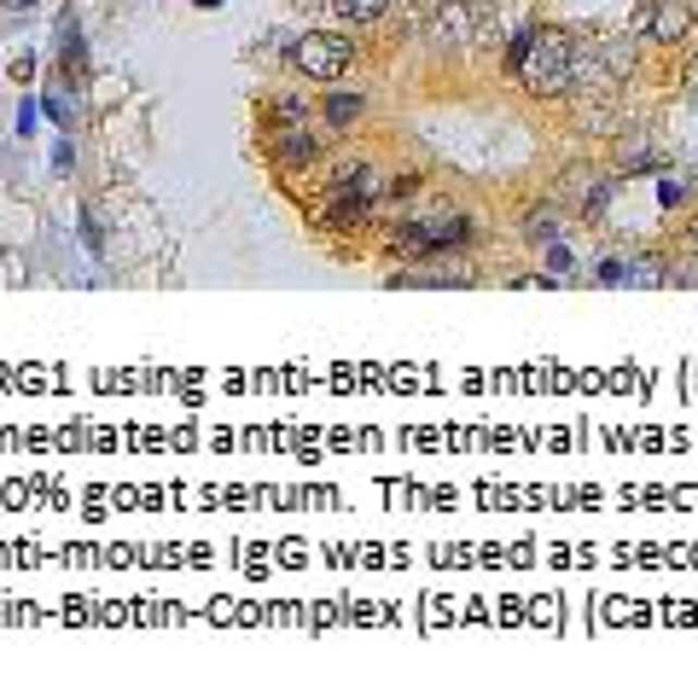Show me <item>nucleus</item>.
I'll return each instance as SVG.
<instances>
[{
	"instance_id": "nucleus-1",
	"label": "nucleus",
	"mask_w": 698,
	"mask_h": 698,
	"mask_svg": "<svg viewBox=\"0 0 698 698\" xmlns=\"http://www.w3.org/2000/svg\"><path fill=\"white\" fill-rule=\"evenodd\" d=\"M506 64L548 99L576 94V41L565 29H518L513 47H506Z\"/></svg>"
},
{
	"instance_id": "nucleus-2",
	"label": "nucleus",
	"mask_w": 698,
	"mask_h": 698,
	"mask_svg": "<svg viewBox=\"0 0 698 698\" xmlns=\"http://www.w3.org/2000/svg\"><path fill=\"white\" fill-rule=\"evenodd\" d=\"M472 221L466 216H425V221H402L396 228V250H407V257H431V250H454L466 245Z\"/></svg>"
},
{
	"instance_id": "nucleus-3",
	"label": "nucleus",
	"mask_w": 698,
	"mask_h": 698,
	"mask_svg": "<svg viewBox=\"0 0 698 698\" xmlns=\"http://www.w3.org/2000/svg\"><path fill=\"white\" fill-rule=\"evenodd\" d=\"M292 59H297V71H303V76H315V82H338V76L350 71L355 47H350V36L315 29V36H303V41L292 47Z\"/></svg>"
},
{
	"instance_id": "nucleus-4",
	"label": "nucleus",
	"mask_w": 698,
	"mask_h": 698,
	"mask_svg": "<svg viewBox=\"0 0 698 698\" xmlns=\"http://www.w3.org/2000/svg\"><path fill=\"white\" fill-rule=\"evenodd\" d=\"M268 151H274V163H285V169L315 163L320 140L309 134V117H297V123H268Z\"/></svg>"
},
{
	"instance_id": "nucleus-5",
	"label": "nucleus",
	"mask_w": 698,
	"mask_h": 698,
	"mask_svg": "<svg viewBox=\"0 0 698 698\" xmlns=\"http://www.w3.org/2000/svg\"><path fill=\"white\" fill-rule=\"evenodd\" d=\"M640 29H646L652 41L670 47V41H681V36L693 29V12L681 7V0H640Z\"/></svg>"
},
{
	"instance_id": "nucleus-6",
	"label": "nucleus",
	"mask_w": 698,
	"mask_h": 698,
	"mask_svg": "<svg viewBox=\"0 0 698 698\" xmlns=\"http://www.w3.org/2000/svg\"><path fill=\"white\" fill-rule=\"evenodd\" d=\"M332 12L344 24H379L384 12H390V0H332Z\"/></svg>"
},
{
	"instance_id": "nucleus-7",
	"label": "nucleus",
	"mask_w": 698,
	"mask_h": 698,
	"mask_svg": "<svg viewBox=\"0 0 698 698\" xmlns=\"http://www.w3.org/2000/svg\"><path fill=\"white\" fill-rule=\"evenodd\" d=\"M663 274H670L663 257H628L623 262V285H663Z\"/></svg>"
},
{
	"instance_id": "nucleus-8",
	"label": "nucleus",
	"mask_w": 698,
	"mask_h": 698,
	"mask_svg": "<svg viewBox=\"0 0 698 698\" xmlns=\"http://www.w3.org/2000/svg\"><path fill=\"white\" fill-rule=\"evenodd\" d=\"M362 106H367L362 94H332V99H327V117H332V128H350L355 117H362Z\"/></svg>"
},
{
	"instance_id": "nucleus-9",
	"label": "nucleus",
	"mask_w": 698,
	"mask_h": 698,
	"mask_svg": "<svg viewBox=\"0 0 698 698\" xmlns=\"http://www.w3.org/2000/svg\"><path fill=\"white\" fill-rule=\"evenodd\" d=\"M681 198H687V181H681V175H663V181H658V204H681Z\"/></svg>"
},
{
	"instance_id": "nucleus-10",
	"label": "nucleus",
	"mask_w": 698,
	"mask_h": 698,
	"mask_svg": "<svg viewBox=\"0 0 698 698\" xmlns=\"http://www.w3.org/2000/svg\"><path fill=\"white\" fill-rule=\"evenodd\" d=\"M524 240H541V245H553L559 233H553V216H530V228H524Z\"/></svg>"
},
{
	"instance_id": "nucleus-11",
	"label": "nucleus",
	"mask_w": 698,
	"mask_h": 698,
	"mask_svg": "<svg viewBox=\"0 0 698 698\" xmlns=\"http://www.w3.org/2000/svg\"><path fill=\"white\" fill-rule=\"evenodd\" d=\"M82 240H88V250H94V257L106 250V240H99V221H94L88 210H82Z\"/></svg>"
},
{
	"instance_id": "nucleus-12",
	"label": "nucleus",
	"mask_w": 698,
	"mask_h": 698,
	"mask_svg": "<svg viewBox=\"0 0 698 698\" xmlns=\"http://www.w3.org/2000/svg\"><path fill=\"white\" fill-rule=\"evenodd\" d=\"M565 268H571V250L553 245V250H548V274H565Z\"/></svg>"
},
{
	"instance_id": "nucleus-13",
	"label": "nucleus",
	"mask_w": 698,
	"mask_h": 698,
	"mask_svg": "<svg viewBox=\"0 0 698 698\" xmlns=\"http://www.w3.org/2000/svg\"><path fill=\"white\" fill-rule=\"evenodd\" d=\"M29 128H36V99H24V106H19V134H24V140H29Z\"/></svg>"
},
{
	"instance_id": "nucleus-14",
	"label": "nucleus",
	"mask_w": 698,
	"mask_h": 698,
	"mask_svg": "<svg viewBox=\"0 0 698 698\" xmlns=\"http://www.w3.org/2000/svg\"><path fill=\"white\" fill-rule=\"evenodd\" d=\"M600 285H623V262H617V257L600 262Z\"/></svg>"
},
{
	"instance_id": "nucleus-15",
	"label": "nucleus",
	"mask_w": 698,
	"mask_h": 698,
	"mask_svg": "<svg viewBox=\"0 0 698 698\" xmlns=\"http://www.w3.org/2000/svg\"><path fill=\"white\" fill-rule=\"evenodd\" d=\"M29 7H36V0H7V12H29Z\"/></svg>"
},
{
	"instance_id": "nucleus-16",
	"label": "nucleus",
	"mask_w": 698,
	"mask_h": 698,
	"mask_svg": "<svg viewBox=\"0 0 698 698\" xmlns=\"http://www.w3.org/2000/svg\"><path fill=\"white\" fill-rule=\"evenodd\" d=\"M193 7H210V12H216V7H221V0H193Z\"/></svg>"
},
{
	"instance_id": "nucleus-17",
	"label": "nucleus",
	"mask_w": 698,
	"mask_h": 698,
	"mask_svg": "<svg viewBox=\"0 0 698 698\" xmlns=\"http://www.w3.org/2000/svg\"><path fill=\"white\" fill-rule=\"evenodd\" d=\"M687 82H693V88H698V64H693V71H687Z\"/></svg>"
},
{
	"instance_id": "nucleus-18",
	"label": "nucleus",
	"mask_w": 698,
	"mask_h": 698,
	"mask_svg": "<svg viewBox=\"0 0 698 698\" xmlns=\"http://www.w3.org/2000/svg\"><path fill=\"white\" fill-rule=\"evenodd\" d=\"M693 250H698V228H693Z\"/></svg>"
}]
</instances>
